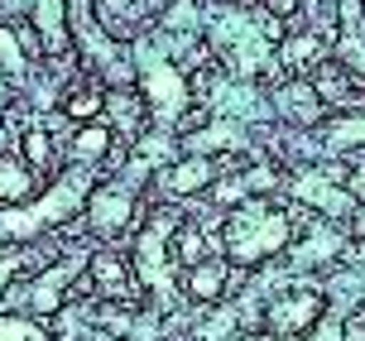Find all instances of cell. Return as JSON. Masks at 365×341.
<instances>
[{
    "instance_id": "6",
    "label": "cell",
    "mask_w": 365,
    "mask_h": 341,
    "mask_svg": "<svg viewBox=\"0 0 365 341\" xmlns=\"http://www.w3.org/2000/svg\"><path fill=\"white\" fill-rule=\"evenodd\" d=\"M130 216H135V188L130 183H110V188L91 193V226L96 231H106V235L125 231Z\"/></svg>"
},
{
    "instance_id": "16",
    "label": "cell",
    "mask_w": 365,
    "mask_h": 341,
    "mask_svg": "<svg viewBox=\"0 0 365 341\" xmlns=\"http://www.w3.org/2000/svg\"><path fill=\"white\" fill-rule=\"evenodd\" d=\"M101 111L110 116V130H120V135H140V126H145V106L130 91H106V106Z\"/></svg>"
},
{
    "instance_id": "26",
    "label": "cell",
    "mask_w": 365,
    "mask_h": 341,
    "mask_svg": "<svg viewBox=\"0 0 365 341\" xmlns=\"http://www.w3.org/2000/svg\"><path fill=\"white\" fill-rule=\"evenodd\" d=\"M0 10H19V0H0Z\"/></svg>"
},
{
    "instance_id": "23",
    "label": "cell",
    "mask_w": 365,
    "mask_h": 341,
    "mask_svg": "<svg viewBox=\"0 0 365 341\" xmlns=\"http://www.w3.org/2000/svg\"><path fill=\"white\" fill-rule=\"evenodd\" d=\"M298 5H303V0H264V10H269V15H279V19L298 15Z\"/></svg>"
},
{
    "instance_id": "19",
    "label": "cell",
    "mask_w": 365,
    "mask_h": 341,
    "mask_svg": "<svg viewBox=\"0 0 365 341\" xmlns=\"http://www.w3.org/2000/svg\"><path fill=\"white\" fill-rule=\"evenodd\" d=\"M0 341H53L34 317H19V312H0Z\"/></svg>"
},
{
    "instance_id": "4",
    "label": "cell",
    "mask_w": 365,
    "mask_h": 341,
    "mask_svg": "<svg viewBox=\"0 0 365 341\" xmlns=\"http://www.w3.org/2000/svg\"><path fill=\"white\" fill-rule=\"evenodd\" d=\"M140 87H145L149 106H154V116H159L164 126H173L182 111H187V82H182V72L173 68V63H149L145 77H140Z\"/></svg>"
},
{
    "instance_id": "15",
    "label": "cell",
    "mask_w": 365,
    "mask_h": 341,
    "mask_svg": "<svg viewBox=\"0 0 365 341\" xmlns=\"http://www.w3.org/2000/svg\"><path fill=\"white\" fill-rule=\"evenodd\" d=\"M293 193H298V198L308 202V207H322V212H331V216L351 212V198H346V193H336L331 183L312 178V173H303V178H293Z\"/></svg>"
},
{
    "instance_id": "1",
    "label": "cell",
    "mask_w": 365,
    "mask_h": 341,
    "mask_svg": "<svg viewBox=\"0 0 365 341\" xmlns=\"http://www.w3.org/2000/svg\"><path fill=\"white\" fill-rule=\"evenodd\" d=\"M221 240H226V255L236 265H259V260L279 255L293 240V221H289V212H269L264 202H250V207H240L226 221Z\"/></svg>"
},
{
    "instance_id": "11",
    "label": "cell",
    "mask_w": 365,
    "mask_h": 341,
    "mask_svg": "<svg viewBox=\"0 0 365 341\" xmlns=\"http://www.w3.org/2000/svg\"><path fill=\"white\" fill-rule=\"evenodd\" d=\"M34 24L38 34H43V44H48V54H58V49H68V0H34Z\"/></svg>"
},
{
    "instance_id": "25",
    "label": "cell",
    "mask_w": 365,
    "mask_h": 341,
    "mask_svg": "<svg viewBox=\"0 0 365 341\" xmlns=\"http://www.w3.org/2000/svg\"><path fill=\"white\" fill-rule=\"evenodd\" d=\"M351 198H365V163H356V173H351Z\"/></svg>"
},
{
    "instance_id": "20",
    "label": "cell",
    "mask_w": 365,
    "mask_h": 341,
    "mask_svg": "<svg viewBox=\"0 0 365 341\" xmlns=\"http://www.w3.org/2000/svg\"><path fill=\"white\" fill-rule=\"evenodd\" d=\"M19 149H24V163H29V168H48V163H53V144H48V130H29Z\"/></svg>"
},
{
    "instance_id": "9",
    "label": "cell",
    "mask_w": 365,
    "mask_h": 341,
    "mask_svg": "<svg viewBox=\"0 0 365 341\" xmlns=\"http://www.w3.org/2000/svg\"><path fill=\"white\" fill-rule=\"evenodd\" d=\"M217 183V163L207 159V154H187L182 163H173L164 173V193L168 198H197Z\"/></svg>"
},
{
    "instance_id": "13",
    "label": "cell",
    "mask_w": 365,
    "mask_h": 341,
    "mask_svg": "<svg viewBox=\"0 0 365 341\" xmlns=\"http://www.w3.org/2000/svg\"><path fill=\"white\" fill-rule=\"evenodd\" d=\"M322 54H327V39L322 34H293V39H284V49H279V58H284L289 72L322 68Z\"/></svg>"
},
{
    "instance_id": "24",
    "label": "cell",
    "mask_w": 365,
    "mask_h": 341,
    "mask_svg": "<svg viewBox=\"0 0 365 341\" xmlns=\"http://www.w3.org/2000/svg\"><path fill=\"white\" fill-rule=\"evenodd\" d=\"M308 341H341V327H336V322H327V327H322V322H317Z\"/></svg>"
},
{
    "instance_id": "18",
    "label": "cell",
    "mask_w": 365,
    "mask_h": 341,
    "mask_svg": "<svg viewBox=\"0 0 365 341\" xmlns=\"http://www.w3.org/2000/svg\"><path fill=\"white\" fill-rule=\"evenodd\" d=\"M0 72H5L10 82H24V77H29V54L19 49V34L5 29V24H0Z\"/></svg>"
},
{
    "instance_id": "7",
    "label": "cell",
    "mask_w": 365,
    "mask_h": 341,
    "mask_svg": "<svg viewBox=\"0 0 365 341\" xmlns=\"http://www.w3.org/2000/svg\"><path fill=\"white\" fill-rule=\"evenodd\" d=\"M312 91H317V101H331V106H365V82L346 63H322Z\"/></svg>"
},
{
    "instance_id": "14",
    "label": "cell",
    "mask_w": 365,
    "mask_h": 341,
    "mask_svg": "<svg viewBox=\"0 0 365 341\" xmlns=\"http://www.w3.org/2000/svg\"><path fill=\"white\" fill-rule=\"evenodd\" d=\"M91 284H96V293H106V298H120L130 288V274H125V260L110 250H96L91 255Z\"/></svg>"
},
{
    "instance_id": "17",
    "label": "cell",
    "mask_w": 365,
    "mask_h": 341,
    "mask_svg": "<svg viewBox=\"0 0 365 341\" xmlns=\"http://www.w3.org/2000/svg\"><path fill=\"white\" fill-rule=\"evenodd\" d=\"M106 149H110V126H101V121H96V126H82L73 135V154L82 163H96V159H106Z\"/></svg>"
},
{
    "instance_id": "12",
    "label": "cell",
    "mask_w": 365,
    "mask_h": 341,
    "mask_svg": "<svg viewBox=\"0 0 365 341\" xmlns=\"http://www.w3.org/2000/svg\"><path fill=\"white\" fill-rule=\"evenodd\" d=\"M182 288H187L192 303H217L221 293H226V265H221V260H202V265H192L187 279H182Z\"/></svg>"
},
{
    "instance_id": "10",
    "label": "cell",
    "mask_w": 365,
    "mask_h": 341,
    "mask_svg": "<svg viewBox=\"0 0 365 341\" xmlns=\"http://www.w3.org/2000/svg\"><path fill=\"white\" fill-rule=\"evenodd\" d=\"M0 202H10V207L34 202V168L15 154H0Z\"/></svg>"
},
{
    "instance_id": "2",
    "label": "cell",
    "mask_w": 365,
    "mask_h": 341,
    "mask_svg": "<svg viewBox=\"0 0 365 341\" xmlns=\"http://www.w3.org/2000/svg\"><path fill=\"white\" fill-rule=\"evenodd\" d=\"M82 188H87V173L77 168V173H68V178H58L53 188H48V198L43 202H24V212H5L0 216V240H29V235H38L48 221H58V216H73L77 202H82Z\"/></svg>"
},
{
    "instance_id": "3",
    "label": "cell",
    "mask_w": 365,
    "mask_h": 341,
    "mask_svg": "<svg viewBox=\"0 0 365 341\" xmlns=\"http://www.w3.org/2000/svg\"><path fill=\"white\" fill-rule=\"evenodd\" d=\"M173 235H178L173 216L159 212V216H149V226L140 231V240H135V270H140V279H145L159 298L173 293V274H168V260H164V245Z\"/></svg>"
},
{
    "instance_id": "5",
    "label": "cell",
    "mask_w": 365,
    "mask_h": 341,
    "mask_svg": "<svg viewBox=\"0 0 365 341\" xmlns=\"http://www.w3.org/2000/svg\"><path fill=\"white\" fill-rule=\"evenodd\" d=\"M317 317H322V293H317V288H298V293L274 298L264 322H269L274 337H303V332L317 327Z\"/></svg>"
},
{
    "instance_id": "8",
    "label": "cell",
    "mask_w": 365,
    "mask_h": 341,
    "mask_svg": "<svg viewBox=\"0 0 365 341\" xmlns=\"http://www.w3.org/2000/svg\"><path fill=\"white\" fill-rule=\"evenodd\" d=\"M77 274V260H63V265H48L34 284L24 288V307L29 312H58L63 307V293H68V279Z\"/></svg>"
},
{
    "instance_id": "21",
    "label": "cell",
    "mask_w": 365,
    "mask_h": 341,
    "mask_svg": "<svg viewBox=\"0 0 365 341\" xmlns=\"http://www.w3.org/2000/svg\"><path fill=\"white\" fill-rule=\"evenodd\" d=\"M101 106H106V96H101L96 87H82V91H73V96H68V116H73V121H91Z\"/></svg>"
},
{
    "instance_id": "22",
    "label": "cell",
    "mask_w": 365,
    "mask_h": 341,
    "mask_svg": "<svg viewBox=\"0 0 365 341\" xmlns=\"http://www.w3.org/2000/svg\"><path fill=\"white\" fill-rule=\"evenodd\" d=\"M202 250H207V240H202V231H192V226H182V235H178V255L187 260V270H192V265H202Z\"/></svg>"
}]
</instances>
